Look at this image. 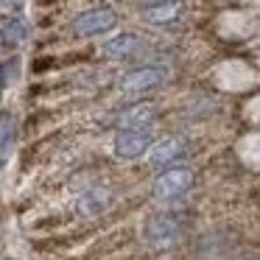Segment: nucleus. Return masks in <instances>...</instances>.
Listing matches in <instances>:
<instances>
[{"instance_id": "obj_4", "label": "nucleus", "mask_w": 260, "mask_h": 260, "mask_svg": "<svg viewBox=\"0 0 260 260\" xmlns=\"http://www.w3.org/2000/svg\"><path fill=\"white\" fill-rule=\"evenodd\" d=\"M118 25V14L112 9L101 6V9H90V12L79 14L73 20V34L76 37H98V34H107Z\"/></svg>"}, {"instance_id": "obj_7", "label": "nucleus", "mask_w": 260, "mask_h": 260, "mask_svg": "<svg viewBox=\"0 0 260 260\" xmlns=\"http://www.w3.org/2000/svg\"><path fill=\"white\" fill-rule=\"evenodd\" d=\"M179 14H182L179 0H159V3H151V6L143 9V20L151 25H168L174 20H179Z\"/></svg>"}, {"instance_id": "obj_10", "label": "nucleus", "mask_w": 260, "mask_h": 260, "mask_svg": "<svg viewBox=\"0 0 260 260\" xmlns=\"http://www.w3.org/2000/svg\"><path fill=\"white\" fill-rule=\"evenodd\" d=\"M154 104H137L123 115V126H148V120L154 118Z\"/></svg>"}, {"instance_id": "obj_8", "label": "nucleus", "mask_w": 260, "mask_h": 260, "mask_svg": "<svg viewBox=\"0 0 260 260\" xmlns=\"http://www.w3.org/2000/svg\"><path fill=\"white\" fill-rule=\"evenodd\" d=\"M140 48H143V42L137 34H120V37H112L109 42H104L101 53L107 59H126V56H135Z\"/></svg>"}, {"instance_id": "obj_1", "label": "nucleus", "mask_w": 260, "mask_h": 260, "mask_svg": "<svg viewBox=\"0 0 260 260\" xmlns=\"http://www.w3.org/2000/svg\"><path fill=\"white\" fill-rule=\"evenodd\" d=\"M187 226V213L182 210H165V213H154L146 218L143 224V235L148 243H162V241H174L185 232Z\"/></svg>"}, {"instance_id": "obj_11", "label": "nucleus", "mask_w": 260, "mask_h": 260, "mask_svg": "<svg viewBox=\"0 0 260 260\" xmlns=\"http://www.w3.org/2000/svg\"><path fill=\"white\" fill-rule=\"evenodd\" d=\"M23 40H25V23L23 20H12L6 28L0 31V45H6V48L20 45Z\"/></svg>"}, {"instance_id": "obj_2", "label": "nucleus", "mask_w": 260, "mask_h": 260, "mask_svg": "<svg viewBox=\"0 0 260 260\" xmlns=\"http://www.w3.org/2000/svg\"><path fill=\"white\" fill-rule=\"evenodd\" d=\"M190 187H193V171L182 168V165H168V171H162V174L154 179L151 193L157 199H179V196H185Z\"/></svg>"}, {"instance_id": "obj_6", "label": "nucleus", "mask_w": 260, "mask_h": 260, "mask_svg": "<svg viewBox=\"0 0 260 260\" xmlns=\"http://www.w3.org/2000/svg\"><path fill=\"white\" fill-rule=\"evenodd\" d=\"M187 154V143L179 140V137H168V140H159L148 148V162L157 165V168H165V165L176 162Z\"/></svg>"}, {"instance_id": "obj_3", "label": "nucleus", "mask_w": 260, "mask_h": 260, "mask_svg": "<svg viewBox=\"0 0 260 260\" xmlns=\"http://www.w3.org/2000/svg\"><path fill=\"white\" fill-rule=\"evenodd\" d=\"M154 146V135L148 126H123L115 137V154L120 159H135Z\"/></svg>"}, {"instance_id": "obj_13", "label": "nucleus", "mask_w": 260, "mask_h": 260, "mask_svg": "<svg viewBox=\"0 0 260 260\" xmlns=\"http://www.w3.org/2000/svg\"><path fill=\"white\" fill-rule=\"evenodd\" d=\"M12 70H17V59L0 62V98H3V90L9 87V79H12Z\"/></svg>"}, {"instance_id": "obj_9", "label": "nucleus", "mask_w": 260, "mask_h": 260, "mask_svg": "<svg viewBox=\"0 0 260 260\" xmlns=\"http://www.w3.org/2000/svg\"><path fill=\"white\" fill-rule=\"evenodd\" d=\"M14 135H17L14 118L12 115H3V118H0V168L9 162V154H12V148H14Z\"/></svg>"}, {"instance_id": "obj_5", "label": "nucleus", "mask_w": 260, "mask_h": 260, "mask_svg": "<svg viewBox=\"0 0 260 260\" xmlns=\"http://www.w3.org/2000/svg\"><path fill=\"white\" fill-rule=\"evenodd\" d=\"M165 79H168V70L165 68H157V64H151V68H137L120 79V90L129 92V95H137V92L157 90Z\"/></svg>"}, {"instance_id": "obj_12", "label": "nucleus", "mask_w": 260, "mask_h": 260, "mask_svg": "<svg viewBox=\"0 0 260 260\" xmlns=\"http://www.w3.org/2000/svg\"><path fill=\"white\" fill-rule=\"evenodd\" d=\"M109 204V196H107V190H90V193H84L81 196V202H79V207L84 210V213H101L104 207Z\"/></svg>"}]
</instances>
